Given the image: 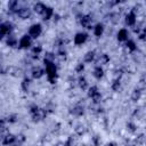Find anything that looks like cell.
Masks as SVG:
<instances>
[{
  "label": "cell",
  "mask_w": 146,
  "mask_h": 146,
  "mask_svg": "<svg viewBox=\"0 0 146 146\" xmlns=\"http://www.w3.org/2000/svg\"><path fill=\"white\" fill-rule=\"evenodd\" d=\"M46 64V73L48 75V80L50 83H55L57 79V67L52 62H44Z\"/></svg>",
  "instance_id": "1"
},
{
  "label": "cell",
  "mask_w": 146,
  "mask_h": 146,
  "mask_svg": "<svg viewBox=\"0 0 146 146\" xmlns=\"http://www.w3.org/2000/svg\"><path fill=\"white\" fill-rule=\"evenodd\" d=\"M42 32L41 25L40 24H33L30 29H29V35L31 36V39H36Z\"/></svg>",
  "instance_id": "2"
},
{
  "label": "cell",
  "mask_w": 146,
  "mask_h": 146,
  "mask_svg": "<svg viewBox=\"0 0 146 146\" xmlns=\"http://www.w3.org/2000/svg\"><path fill=\"white\" fill-rule=\"evenodd\" d=\"M46 115H47V111L46 110L38 108V111L32 114V119H33L34 122H40V121H42L46 117Z\"/></svg>",
  "instance_id": "3"
},
{
  "label": "cell",
  "mask_w": 146,
  "mask_h": 146,
  "mask_svg": "<svg viewBox=\"0 0 146 146\" xmlns=\"http://www.w3.org/2000/svg\"><path fill=\"white\" fill-rule=\"evenodd\" d=\"M11 30H13V25H11L10 23L7 22V23H2V24H0V40H1L6 34L10 33Z\"/></svg>",
  "instance_id": "4"
},
{
  "label": "cell",
  "mask_w": 146,
  "mask_h": 146,
  "mask_svg": "<svg viewBox=\"0 0 146 146\" xmlns=\"http://www.w3.org/2000/svg\"><path fill=\"white\" fill-rule=\"evenodd\" d=\"M31 44H32V39H31L30 35L26 34V35H23L21 38V40H19V47L22 49H27V48L31 47Z\"/></svg>",
  "instance_id": "5"
},
{
  "label": "cell",
  "mask_w": 146,
  "mask_h": 146,
  "mask_svg": "<svg viewBox=\"0 0 146 146\" xmlns=\"http://www.w3.org/2000/svg\"><path fill=\"white\" fill-rule=\"evenodd\" d=\"M80 23H81V25H82L83 27H86V29H91L92 17H91V16H89V15H84V16H82V17H81Z\"/></svg>",
  "instance_id": "6"
},
{
  "label": "cell",
  "mask_w": 146,
  "mask_h": 146,
  "mask_svg": "<svg viewBox=\"0 0 146 146\" xmlns=\"http://www.w3.org/2000/svg\"><path fill=\"white\" fill-rule=\"evenodd\" d=\"M87 38H88V34L87 33H83V32L76 33L75 36H74V43L75 44H82L83 42H86Z\"/></svg>",
  "instance_id": "7"
},
{
  "label": "cell",
  "mask_w": 146,
  "mask_h": 146,
  "mask_svg": "<svg viewBox=\"0 0 146 146\" xmlns=\"http://www.w3.org/2000/svg\"><path fill=\"white\" fill-rule=\"evenodd\" d=\"M135 23H136V14L132 10V11L128 13L127 16H125V24L129 25V26H133Z\"/></svg>",
  "instance_id": "8"
},
{
  "label": "cell",
  "mask_w": 146,
  "mask_h": 146,
  "mask_svg": "<svg viewBox=\"0 0 146 146\" xmlns=\"http://www.w3.org/2000/svg\"><path fill=\"white\" fill-rule=\"evenodd\" d=\"M17 14H18V16H19L22 19H26V18H29V17L31 16V10H30L29 8H26V7H24V8L18 9Z\"/></svg>",
  "instance_id": "9"
},
{
  "label": "cell",
  "mask_w": 146,
  "mask_h": 146,
  "mask_svg": "<svg viewBox=\"0 0 146 146\" xmlns=\"http://www.w3.org/2000/svg\"><path fill=\"white\" fill-rule=\"evenodd\" d=\"M43 74H44L43 68H41L40 66L33 67V70H32V76H33L34 79H40V78H41Z\"/></svg>",
  "instance_id": "10"
},
{
  "label": "cell",
  "mask_w": 146,
  "mask_h": 146,
  "mask_svg": "<svg viewBox=\"0 0 146 146\" xmlns=\"http://www.w3.org/2000/svg\"><path fill=\"white\" fill-rule=\"evenodd\" d=\"M15 140H16V136H14V135H11V133H8V135H6V136L3 137L2 144H3V145H10V144L15 143Z\"/></svg>",
  "instance_id": "11"
},
{
  "label": "cell",
  "mask_w": 146,
  "mask_h": 146,
  "mask_svg": "<svg viewBox=\"0 0 146 146\" xmlns=\"http://www.w3.org/2000/svg\"><path fill=\"white\" fill-rule=\"evenodd\" d=\"M128 31L125 29H121L119 32H117V40L119 41H127L128 40Z\"/></svg>",
  "instance_id": "12"
},
{
  "label": "cell",
  "mask_w": 146,
  "mask_h": 146,
  "mask_svg": "<svg viewBox=\"0 0 146 146\" xmlns=\"http://www.w3.org/2000/svg\"><path fill=\"white\" fill-rule=\"evenodd\" d=\"M108 62H110V57H108L107 54H102V55L99 56V58L97 59V64H98V66H100V65H105V64H107Z\"/></svg>",
  "instance_id": "13"
},
{
  "label": "cell",
  "mask_w": 146,
  "mask_h": 146,
  "mask_svg": "<svg viewBox=\"0 0 146 146\" xmlns=\"http://www.w3.org/2000/svg\"><path fill=\"white\" fill-rule=\"evenodd\" d=\"M71 113H72L73 115L81 116V115L84 113V108H83L82 106H80V105H76V106H74V107L71 110Z\"/></svg>",
  "instance_id": "14"
},
{
  "label": "cell",
  "mask_w": 146,
  "mask_h": 146,
  "mask_svg": "<svg viewBox=\"0 0 146 146\" xmlns=\"http://www.w3.org/2000/svg\"><path fill=\"white\" fill-rule=\"evenodd\" d=\"M52 13H54V10H52L51 7H46V9L43 10V13L41 15H42V17H43L44 21H48L52 16Z\"/></svg>",
  "instance_id": "15"
},
{
  "label": "cell",
  "mask_w": 146,
  "mask_h": 146,
  "mask_svg": "<svg viewBox=\"0 0 146 146\" xmlns=\"http://www.w3.org/2000/svg\"><path fill=\"white\" fill-rule=\"evenodd\" d=\"M103 32H104V26H103V24L98 23V24L94 27V33H95L96 36H100V35L103 34Z\"/></svg>",
  "instance_id": "16"
},
{
  "label": "cell",
  "mask_w": 146,
  "mask_h": 146,
  "mask_svg": "<svg viewBox=\"0 0 146 146\" xmlns=\"http://www.w3.org/2000/svg\"><path fill=\"white\" fill-rule=\"evenodd\" d=\"M78 145V139L75 136H70L65 143V146H76Z\"/></svg>",
  "instance_id": "17"
},
{
  "label": "cell",
  "mask_w": 146,
  "mask_h": 146,
  "mask_svg": "<svg viewBox=\"0 0 146 146\" xmlns=\"http://www.w3.org/2000/svg\"><path fill=\"white\" fill-rule=\"evenodd\" d=\"M103 75H104L103 68H102L100 66H96L95 70H94V76H95L96 79H100V78H103Z\"/></svg>",
  "instance_id": "18"
},
{
  "label": "cell",
  "mask_w": 146,
  "mask_h": 146,
  "mask_svg": "<svg viewBox=\"0 0 146 146\" xmlns=\"http://www.w3.org/2000/svg\"><path fill=\"white\" fill-rule=\"evenodd\" d=\"M44 9H46V6H44L42 2H36V3L34 5V11L38 13V14H42Z\"/></svg>",
  "instance_id": "19"
},
{
  "label": "cell",
  "mask_w": 146,
  "mask_h": 146,
  "mask_svg": "<svg viewBox=\"0 0 146 146\" xmlns=\"http://www.w3.org/2000/svg\"><path fill=\"white\" fill-rule=\"evenodd\" d=\"M8 8L11 11H18V1L16 0H11L8 2Z\"/></svg>",
  "instance_id": "20"
},
{
  "label": "cell",
  "mask_w": 146,
  "mask_h": 146,
  "mask_svg": "<svg viewBox=\"0 0 146 146\" xmlns=\"http://www.w3.org/2000/svg\"><path fill=\"white\" fill-rule=\"evenodd\" d=\"M86 131H87V128H86L83 124H78V125L75 127V132H76L79 136L84 135V133H86Z\"/></svg>",
  "instance_id": "21"
},
{
  "label": "cell",
  "mask_w": 146,
  "mask_h": 146,
  "mask_svg": "<svg viewBox=\"0 0 146 146\" xmlns=\"http://www.w3.org/2000/svg\"><path fill=\"white\" fill-rule=\"evenodd\" d=\"M94 58H95V51H88V52L84 55V57H83L84 62H87V63L92 62V60H94Z\"/></svg>",
  "instance_id": "22"
},
{
  "label": "cell",
  "mask_w": 146,
  "mask_h": 146,
  "mask_svg": "<svg viewBox=\"0 0 146 146\" xmlns=\"http://www.w3.org/2000/svg\"><path fill=\"white\" fill-rule=\"evenodd\" d=\"M140 96H141V91H140L139 89H135V90L132 91V95H131V99H132L133 102H137V100H139Z\"/></svg>",
  "instance_id": "23"
},
{
  "label": "cell",
  "mask_w": 146,
  "mask_h": 146,
  "mask_svg": "<svg viewBox=\"0 0 146 146\" xmlns=\"http://www.w3.org/2000/svg\"><path fill=\"white\" fill-rule=\"evenodd\" d=\"M79 87H80L82 90L87 89V87H88V82H87L86 78H83V76H80V78H79Z\"/></svg>",
  "instance_id": "24"
},
{
  "label": "cell",
  "mask_w": 146,
  "mask_h": 146,
  "mask_svg": "<svg viewBox=\"0 0 146 146\" xmlns=\"http://www.w3.org/2000/svg\"><path fill=\"white\" fill-rule=\"evenodd\" d=\"M16 43H17L16 38H15L14 35H9V36H8V39H7V44H8L9 47H15V46H16Z\"/></svg>",
  "instance_id": "25"
},
{
  "label": "cell",
  "mask_w": 146,
  "mask_h": 146,
  "mask_svg": "<svg viewBox=\"0 0 146 146\" xmlns=\"http://www.w3.org/2000/svg\"><path fill=\"white\" fill-rule=\"evenodd\" d=\"M125 46H127V48H128L130 51H135V50L137 49V46H136V43H135L132 40H128Z\"/></svg>",
  "instance_id": "26"
},
{
  "label": "cell",
  "mask_w": 146,
  "mask_h": 146,
  "mask_svg": "<svg viewBox=\"0 0 146 146\" xmlns=\"http://www.w3.org/2000/svg\"><path fill=\"white\" fill-rule=\"evenodd\" d=\"M99 91H98V88L96 87V86H94V87H91V88H89V90H88V96L90 97V98H92L96 94H98Z\"/></svg>",
  "instance_id": "27"
},
{
  "label": "cell",
  "mask_w": 146,
  "mask_h": 146,
  "mask_svg": "<svg viewBox=\"0 0 146 146\" xmlns=\"http://www.w3.org/2000/svg\"><path fill=\"white\" fill-rule=\"evenodd\" d=\"M30 84H31V80H30L29 78H25V79L23 80V82H22V88H23V90L27 91V89H29Z\"/></svg>",
  "instance_id": "28"
},
{
  "label": "cell",
  "mask_w": 146,
  "mask_h": 146,
  "mask_svg": "<svg viewBox=\"0 0 146 146\" xmlns=\"http://www.w3.org/2000/svg\"><path fill=\"white\" fill-rule=\"evenodd\" d=\"M120 88H121L120 80H119V79H115V80L113 81V83H112V89H113L114 91H119V90H120Z\"/></svg>",
  "instance_id": "29"
},
{
  "label": "cell",
  "mask_w": 146,
  "mask_h": 146,
  "mask_svg": "<svg viewBox=\"0 0 146 146\" xmlns=\"http://www.w3.org/2000/svg\"><path fill=\"white\" fill-rule=\"evenodd\" d=\"M54 59H55V55L51 54V52H47L46 56H44V62H52L54 63Z\"/></svg>",
  "instance_id": "30"
},
{
  "label": "cell",
  "mask_w": 146,
  "mask_h": 146,
  "mask_svg": "<svg viewBox=\"0 0 146 146\" xmlns=\"http://www.w3.org/2000/svg\"><path fill=\"white\" fill-rule=\"evenodd\" d=\"M41 50H42V48H41V46H35L33 49H32V52H33V55H34V57H36L38 58V55L41 52Z\"/></svg>",
  "instance_id": "31"
},
{
  "label": "cell",
  "mask_w": 146,
  "mask_h": 146,
  "mask_svg": "<svg viewBox=\"0 0 146 146\" xmlns=\"http://www.w3.org/2000/svg\"><path fill=\"white\" fill-rule=\"evenodd\" d=\"M99 144H100L99 137H98V136H95V137L92 138V146H99Z\"/></svg>",
  "instance_id": "32"
},
{
  "label": "cell",
  "mask_w": 146,
  "mask_h": 146,
  "mask_svg": "<svg viewBox=\"0 0 146 146\" xmlns=\"http://www.w3.org/2000/svg\"><path fill=\"white\" fill-rule=\"evenodd\" d=\"M111 21L113 22V23H116L117 21H119V17H120V15L119 14H111Z\"/></svg>",
  "instance_id": "33"
},
{
  "label": "cell",
  "mask_w": 146,
  "mask_h": 146,
  "mask_svg": "<svg viewBox=\"0 0 146 146\" xmlns=\"http://www.w3.org/2000/svg\"><path fill=\"white\" fill-rule=\"evenodd\" d=\"M127 128L131 131V132H133V131H136V125L133 124V123H131V122H129V123H127Z\"/></svg>",
  "instance_id": "34"
},
{
  "label": "cell",
  "mask_w": 146,
  "mask_h": 146,
  "mask_svg": "<svg viewBox=\"0 0 146 146\" xmlns=\"http://www.w3.org/2000/svg\"><path fill=\"white\" fill-rule=\"evenodd\" d=\"M7 120H8V122H16V120H17V115H15V114L9 115V116L7 117Z\"/></svg>",
  "instance_id": "35"
},
{
  "label": "cell",
  "mask_w": 146,
  "mask_h": 146,
  "mask_svg": "<svg viewBox=\"0 0 146 146\" xmlns=\"http://www.w3.org/2000/svg\"><path fill=\"white\" fill-rule=\"evenodd\" d=\"M83 68H84L83 64H78V65H76V67H75V71H76L78 73H80V72H82V71H83Z\"/></svg>",
  "instance_id": "36"
},
{
  "label": "cell",
  "mask_w": 146,
  "mask_h": 146,
  "mask_svg": "<svg viewBox=\"0 0 146 146\" xmlns=\"http://www.w3.org/2000/svg\"><path fill=\"white\" fill-rule=\"evenodd\" d=\"M136 145H137V140L136 139H133V140L130 139V140L127 141V146H136Z\"/></svg>",
  "instance_id": "37"
},
{
  "label": "cell",
  "mask_w": 146,
  "mask_h": 146,
  "mask_svg": "<svg viewBox=\"0 0 146 146\" xmlns=\"http://www.w3.org/2000/svg\"><path fill=\"white\" fill-rule=\"evenodd\" d=\"M6 129V123L5 120H0V131H3Z\"/></svg>",
  "instance_id": "38"
},
{
  "label": "cell",
  "mask_w": 146,
  "mask_h": 146,
  "mask_svg": "<svg viewBox=\"0 0 146 146\" xmlns=\"http://www.w3.org/2000/svg\"><path fill=\"white\" fill-rule=\"evenodd\" d=\"M38 108H39V107H38L36 105H32V106L30 107V112H31V113L33 114V113H35V112L38 111Z\"/></svg>",
  "instance_id": "39"
},
{
  "label": "cell",
  "mask_w": 146,
  "mask_h": 146,
  "mask_svg": "<svg viewBox=\"0 0 146 146\" xmlns=\"http://www.w3.org/2000/svg\"><path fill=\"white\" fill-rule=\"evenodd\" d=\"M16 139H17L18 141H24V140H25V138H24V136H23V135H19L18 137H16Z\"/></svg>",
  "instance_id": "40"
},
{
  "label": "cell",
  "mask_w": 146,
  "mask_h": 146,
  "mask_svg": "<svg viewBox=\"0 0 146 146\" xmlns=\"http://www.w3.org/2000/svg\"><path fill=\"white\" fill-rule=\"evenodd\" d=\"M139 39H140V40H145V31H143V32L139 34Z\"/></svg>",
  "instance_id": "41"
},
{
  "label": "cell",
  "mask_w": 146,
  "mask_h": 146,
  "mask_svg": "<svg viewBox=\"0 0 146 146\" xmlns=\"http://www.w3.org/2000/svg\"><path fill=\"white\" fill-rule=\"evenodd\" d=\"M54 146H65V143H63V141H58V143H56Z\"/></svg>",
  "instance_id": "42"
},
{
  "label": "cell",
  "mask_w": 146,
  "mask_h": 146,
  "mask_svg": "<svg viewBox=\"0 0 146 146\" xmlns=\"http://www.w3.org/2000/svg\"><path fill=\"white\" fill-rule=\"evenodd\" d=\"M107 146H117V145H116L115 143H108V144H107Z\"/></svg>",
  "instance_id": "43"
},
{
  "label": "cell",
  "mask_w": 146,
  "mask_h": 146,
  "mask_svg": "<svg viewBox=\"0 0 146 146\" xmlns=\"http://www.w3.org/2000/svg\"><path fill=\"white\" fill-rule=\"evenodd\" d=\"M14 146H21V145H19V144H15Z\"/></svg>",
  "instance_id": "44"
},
{
  "label": "cell",
  "mask_w": 146,
  "mask_h": 146,
  "mask_svg": "<svg viewBox=\"0 0 146 146\" xmlns=\"http://www.w3.org/2000/svg\"><path fill=\"white\" fill-rule=\"evenodd\" d=\"M82 146H84V145H82Z\"/></svg>",
  "instance_id": "45"
}]
</instances>
